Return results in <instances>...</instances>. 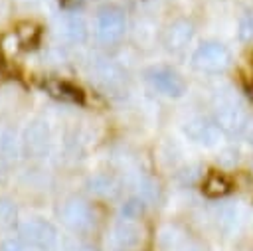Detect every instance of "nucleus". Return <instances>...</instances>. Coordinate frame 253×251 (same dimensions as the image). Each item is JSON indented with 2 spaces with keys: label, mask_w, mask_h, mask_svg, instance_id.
<instances>
[{
  "label": "nucleus",
  "mask_w": 253,
  "mask_h": 251,
  "mask_svg": "<svg viewBox=\"0 0 253 251\" xmlns=\"http://www.w3.org/2000/svg\"><path fill=\"white\" fill-rule=\"evenodd\" d=\"M192 61L200 71L217 73L229 65V51L225 45H221L217 42H208V43H202L194 51Z\"/></svg>",
  "instance_id": "nucleus-1"
},
{
  "label": "nucleus",
  "mask_w": 253,
  "mask_h": 251,
  "mask_svg": "<svg viewBox=\"0 0 253 251\" xmlns=\"http://www.w3.org/2000/svg\"><path fill=\"white\" fill-rule=\"evenodd\" d=\"M125 34V16L117 8H105L97 18V38L105 43L117 42Z\"/></svg>",
  "instance_id": "nucleus-2"
},
{
  "label": "nucleus",
  "mask_w": 253,
  "mask_h": 251,
  "mask_svg": "<svg viewBox=\"0 0 253 251\" xmlns=\"http://www.w3.org/2000/svg\"><path fill=\"white\" fill-rule=\"evenodd\" d=\"M148 81L158 93L168 95V97H180L186 89V83L182 81V77L176 71L166 69V67H158V69L148 71Z\"/></svg>",
  "instance_id": "nucleus-3"
},
{
  "label": "nucleus",
  "mask_w": 253,
  "mask_h": 251,
  "mask_svg": "<svg viewBox=\"0 0 253 251\" xmlns=\"http://www.w3.org/2000/svg\"><path fill=\"white\" fill-rule=\"evenodd\" d=\"M215 121L217 126L227 130V132H239L245 126L247 115L243 111V107L235 101H223L217 109H215Z\"/></svg>",
  "instance_id": "nucleus-4"
},
{
  "label": "nucleus",
  "mask_w": 253,
  "mask_h": 251,
  "mask_svg": "<svg viewBox=\"0 0 253 251\" xmlns=\"http://www.w3.org/2000/svg\"><path fill=\"white\" fill-rule=\"evenodd\" d=\"M22 235L36 247H51L55 231L45 221H28L22 225Z\"/></svg>",
  "instance_id": "nucleus-5"
},
{
  "label": "nucleus",
  "mask_w": 253,
  "mask_h": 251,
  "mask_svg": "<svg viewBox=\"0 0 253 251\" xmlns=\"http://www.w3.org/2000/svg\"><path fill=\"white\" fill-rule=\"evenodd\" d=\"M43 89L49 95H53L61 101H69V103H83V99H85L83 91L65 79H47V81H43Z\"/></svg>",
  "instance_id": "nucleus-6"
},
{
  "label": "nucleus",
  "mask_w": 253,
  "mask_h": 251,
  "mask_svg": "<svg viewBox=\"0 0 253 251\" xmlns=\"http://www.w3.org/2000/svg\"><path fill=\"white\" fill-rule=\"evenodd\" d=\"M186 132L188 136L194 140V142H200V144H215L217 138H219V126L210 123V121H204V119H196V121H190L188 126H186Z\"/></svg>",
  "instance_id": "nucleus-7"
},
{
  "label": "nucleus",
  "mask_w": 253,
  "mask_h": 251,
  "mask_svg": "<svg viewBox=\"0 0 253 251\" xmlns=\"http://www.w3.org/2000/svg\"><path fill=\"white\" fill-rule=\"evenodd\" d=\"M192 40V26L188 22H176L168 28L166 32V43L172 49H180L184 47L188 42Z\"/></svg>",
  "instance_id": "nucleus-8"
},
{
  "label": "nucleus",
  "mask_w": 253,
  "mask_h": 251,
  "mask_svg": "<svg viewBox=\"0 0 253 251\" xmlns=\"http://www.w3.org/2000/svg\"><path fill=\"white\" fill-rule=\"evenodd\" d=\"M231 190V182L221 172H211L204 182V194L210 198H219Z\"/></svg>",
  "instance_id": "nucleus-9"
},
{
  "label": "nucleus",
  "mask_w": 253,
  "mask_h": 251,
  "mask_svg": "<svg viewBox=\"0 0 253 251\" xmlns=\"http://www.w3.org/2000/svg\"><path fill=\"white\" fill-rule=\"evenodd\" d=\"M63 217L73 227H85L89 223V208L83 202H69L63 208Z\"/></svg>",
  "instance_id": "nucleus-10"
},
{
  "label": "nucleus",
  "mask_w": 253,
  "mask_h": 251,
  "mask_svg": "<svg viewBox=\"0 0 253 251\" xmlns=\"http://www.w3.org/2000/svg\"><path fill=\"white\" fill-rule=\"evenodd\" d=\"M117 235H119V241L125 247H132V245H136L140 241V231H138V227L134 223H123L119 227Z\"/></svg>",
  "instance_id": "nucleus-11"
},
{
  "label": "nucleus",
  "mask_w": 253,
  "mask_h": 251,
  "mask_svg": "<svg viewBox=\"0 0 253 251\" xmlns=\"http://www.w3.org/2000/svg\"><path fill=\"white\" fill-rule=\"evenodd\" d=\"M65 32H67V36L71 40L81 42L85 38V24H83V20L81 18H69L67 24H65Z\"/></svg>",
  "instance_id": "nucleus-12"
},
{
  "label": "nucleus",
  "mask_w": 253,
  "mask_h": 251,
  "mask_svg": "<svg viewBox=\"0 0 253 251\" xmlns=\"http://www.w3.org/2000/svg\"><path fill=\"white\" fill-rule=\"evenodd\" d=\"M140 211H142V206H140V202H136V200H130V202L123 208V215L128 217V219H134L136 215H140Z\"/></svg>",
  "instance_id": "nucleus-13"
},
{
  "label": "nucleus",
  "mask_w": 253,
  "mask_h": 251,
  "mask_svg": "<svg viewBox=\"0 0 253 251\" xmlns=\"http://www.w3.org/2000/svg\"><path fill=\"white\" fill-rule=\"evenodd\" d=\"M239 28H241V30H239V34H241V38H243V40H249V38H253V18H251V16L243 18Z\"/></svg>",
  "instance_id": "nucleus-14"
},
{
  "label": "nucleus",
  "mask_w": 253,
  "mask_h": 251,
  "mask_svg": "<svg viewBox=\"0 0 253 251\" xmlns=\"http://www.w3.org/2000/svg\"><path fill=\"white\" fill-rule=\"evenodd\" d=\"M83 251H95V249H91V247H87V249H83Z\"/></svg>",
  "instance_id": "nucleus-15"
}]
</instances>
